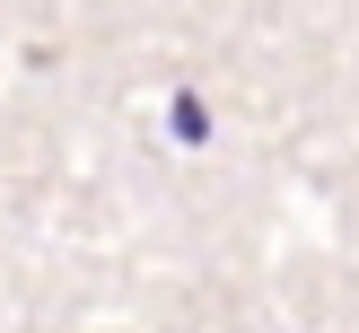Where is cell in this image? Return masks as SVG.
<instances>
[{
	"label": "cell",
	"mask_w": 359,
	"mask_h": 333,
	"mask_svg": "<svg viewBox=\"0 0 359 333\" xmlns=\"http://www.w3.org/2000/svg\"><path fill=\"white\" fill-rule=\"evenodd\" d=\"M210 132V114H202V97H175V140H202Z\"/></svg>",
	"instance_id": "6da1fadb"
}]
</instances>
